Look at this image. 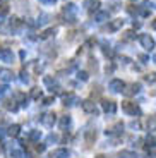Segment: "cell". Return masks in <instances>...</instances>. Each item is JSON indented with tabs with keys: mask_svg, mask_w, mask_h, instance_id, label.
Masks as SVG:
<instances>
[{
	"mask_svg": "<svg viewBox=\"0 0 156 158\" xmlns=\"http://www.w3.org/2000/svg\"><path fill=\"white\" fill-rule=\"evenodd\" d=\"M70 126V117L69 115H65V117L60 118V129H65V127Z\"/></svg>",
	"mask_w": 156,
	"mask_h": 158,
	"instance_id": "2e32d148",
	"label": "cell"
},
{
	"mask_svg": "<svg viewBox=\"0 0 156 158\" xmlns=\"http://www.w3.org/2000/svg\"><path fill=\"white\" fill-rule=\"evenodd\" d=\"M51 103H53V96H48L43 100V105H51Z\"/></svg>",
	"mask_w": 156,
	"mask_h": 158,
	"instance_id": "f546056e",
	"label": "cell"
},
{
	"mask_svg": "<svg viewBox=\"0 0 156 158\" xmlns=\"http://www.w3.org/2000/svg\"><path fill=\"white\" fill-rule=\"evenodd\" d=\"M41 96V89L39 88H33L31 89V98H39Z\"/></svg>",
	"mask_w": 156,
	"mask_h": 158,
	"instance_id": "cb8c5ba5",
	"label": "cell"
},
{
	"mask_svg": "<svg viewBox=\"0 0 156 158\" xmlns=\"http://www.w3.org/2000/svg\"><path fill=\"white\" fill-rule=\"evenodd\" d=\"M86 138H88V141H93V139L96 138V134H93V132H86Z\"/></svg>",
	"mask_w": 156,
	"mask_h": 158,
	"instance_id": "1f68e13d",
	"label": "cell"
},
{
	"mask_svg": "<svg viewBox=\"0 0 156 158\" xmlns=\"http://www.w3.org/2000/svg\"><path fill=\"white\" fill-rule=\"evenodd\" d=\"M39 2H43V4H55V0H39Z\"/></svg>",
	"mask_w": 156,
	"mask_h": 158,
	"instance_id": "d590c367",
	"label": "cell"
},
{
	"mask_svg": "<svg viewBox=\"0 0 156 158\" xmlns=\"http://www.w3.org/2000/svg\"><path fill=\"white\" fill-rule=\"evenodd\" d=\"M153 28H154V29H156V21H154V23H153Z\"/></svg>",
	"mask_w": 156,
	"mask_h": 158,
	"instance_id": "8d00e7d4",
	"label": "cell"
},
{
	"mask_svg": "<svg viewBox=\"0 0 156 158\" xmlns=\"http://www.w3.org/2000/svg\"><path fill=\"white\" fill-rule=\"evenodd\" d=\"M19 28H21V21L14 17V19L10 21V29H19Z\"/></svg>",
	"mask_w": 156,
	"mask_h": 158,
	"instance_id": "44dd1931",
	"label": "cell"
},
{
	"mask_svg": "<svg viewBox=\"0 0 156 158\" xmlns=\"http://www.w3.org/2000/svg\"><path fill=\"white\" fill-rule=\"evenodd\" d=\"M146 81H149V83H153V81H154V74H149L148 77H146Z\"/></svg>",
	"mask_w": 156,
	"mask_h": 158,
	"instance_id": "d6a6232c",
	"label": "cell"
},
{
	"mask_svg": "<svg viewBox=\"0 0 156 158\" xmlns=\"http://www.w3.org/2000/svg\"><path fill=\"white\" fill-rule=\"evenodd\" d=\"M103 53H105L106 57H110V55H112V50H110V47H108V45H103Z\"/></svg>",
	"mask_w": 156,
	"mask_h": 158,
	"instance_id": "4316f807",
	"label": "cell"
},
{
	"mask_svg": "<svg viewBox=\"0 0 156 158\" xmlns=\"http://www.w3.org/2000/svg\"><path fill=\"white\" fill-rule=\"evenodd\" d=\"M55 122H57V115L55 114H45L43 117H41V124L47 126V127H51Z\"/></svg>",
	"mask_w": 156,
	"mask_h": 158,
	"instance_id": "3957f363",
	"label": "cell"
},
{
	"mask_svg": "<svg viewBox=\"0 0 156 158\" xmlns=\"http://www.w3.org/2000/svg\"><path fill=\"white\" fill-rule=\"evenodd\" d=\"M122 108H124V112H127V114H130V115L141 114L139 107H137L136 103H132V102H122Z\"/></svg>",
	"mask_w": 156,
	"mask_h": 158,
	"instance_id": "7a4b0ae2",
	"label": "cell"
},
{
	"mask_svg": "<svg viewBox=\"0 0 156 158\" xmlns=\"http://www.w3.org/2000/svg\"><path fill=\"white\" fill-rule=\"evenodd\" d=\"M43 83H45V86H48L51 91H53V88H55V89L59 88V84H57V81H55V79L51 77V76H45V77H43Z\"/></svg>",
	"mask_w": 156,
	"mask_h": 158,
	"instance_id": "ba28073f",
	"label": "cell"
},
{
	"mask_svg": "<svg viewBox=\"0 0 156 158\" xmlns=\"http://www.w3.org/2000/svg\"><path fill=\"white\" fill-rule=\"evenodd\" d=\"M69 151L67 150H64V148H60V150H55L53 153H51V156L53 158H69Z\"/></svg>",
	"mask_w": 156,
	"mask_h": 158,
	"instance_id": "8fae6325",
	"label": "cell"
},
{
	"mask_svg": "<svg viewBox=\"0 0 156 158\" xmlns=\"http://www.w3.org/2000/svg\"><path fill=\"white\" fill-rule=\"evenodd\" d=\"M148 129L149 131H156V117H149L148 118Z\"/></svg>",
	"mask_w": 156,
	"mask_h": 158,
	"instance_id": "e0dca14e",
	"label": "cell"
},
{
	"mask_svg": "<svg viewBox=\"0 0 156 158\" xmlns=\"http://www.w3.org/2000/svg\"><path fill=\"white\" fill-rule=\"evenodd\" d=\"M103 110L108 112V114H115V112H117V105L113 102H105L103 103Z\"/></svg>",
	"mask_w": 156,
	"mask_h": 158,
	"instance_id": "30bf717a",
	"label": "cell"
},
{
	"mask_svg": "<svg viewBox=\"0 0 156 158\" xmlns=\"http://www.w3.org/2000/svg\"><path fill=\"white\" fill-rule=\"evenodd\" d=\"M51 35H55V29H47V31H43L39 36H41L43 40H47V38H50Z\"/></svg>",
	"mask_w": 156,
	"mask_h": 158,
	"instance_id": "603a6c76",
	"label": "cell"
},
{
	"mask_svg": "<svg viewBox=\"0 0 156 158\" xmlns=\"http://www.w3.org/2000/svg\"><path fill=\"white\" fill-rule=\"evenodd\" d=\"M19 131H21V127L17 126V124H14V126H10V127H9V134L16 138V136H19Z\"/></svg>",
	"mask_w": 156,
	"mask_h": 158,
	"instance_id": "9a60e30c",
	"label": "cell"
},
{
	"mask_svg": "<svg viewBox=\"0 0 156 158\" xmlns=\"http://www.w3.org/2000/svg\"><path fill=\"white\" fill-rule=\"evenodd\" d=\"M21 81H23V83H27V81H29V77H27V74L24 71H23V74H21Z\"/></svg>",
	"mask_w": 156,
	"mask_h": 158,
	"instance_id": "4dcf8cb0",
	"label": "cell"
},
{
	"mask_svg": "<svg viewBox=\"0 0 156 158\" xmlns=\"http://www.w3.org/2000/svg\"><path fill=\"white\" fill-rule=\"evenodd\" d=\"M57 141H59V136H55V134L48 136V143H57Z\"/></svg>",
	"mask_w": 156,
	"mask_h": 158,
	"instance_id": "83f0119b",
	"label": "cell"
},
{
	"mask_svg": "<svg viewBox=\"0 0 156 158\" xmlns=\"http://www.w3.org/2000/svg\"><path fill=\"white\" fill-rule=\"evenodd\" d=\"M110 17L108 12H98V16H96V21H100V23H103V21H106Z\"/></svg>",
	"mask_w": 156,
	"mask_h": 158,
	"instance_id": "d6986e66",
	"label": "cell"
},
{
	"mask_svg": "<svg viewBox=\"0 0 156 158\" xmlns=\"http://www.w3.org/2000/svg\"><path fill=\"white\" fill-rule=\"evenodd\" d=\"M82 110L88 112V114H96V107H94V103L91 102V100L82 102Z\"/></svg>",
	"mask_w": 156,
	"mask_h": 158,
	"instance_id": "8992f818",
	"label": "cell"
},
{
	"mask_svg": "<svg viewBox=\"0 0 156 158\" xmlns=\"http://www.w3.org/2000/svg\"><path fill=\"white\" fill-rule=\"evenodd\" d=\"M7 14H9V5L2 4V5H0V17H4V16H7Z\"/></svg>",
	"mask_w": 156,
	"mask_h": 158,
	"instance_id": "7402d4cb",
	"label": "cell"
},
{
	"mask_svg": "<svg viewBox=\"0 0 156 158\" xmlns=\"http://www.w3.org/2000/svg\"><path fill=\"white\" fill-rule=\"evenodd\" d=\"M110 89L115 91V93H118V91L124 89V83H122L120 79H113L112 83H110Z\"/></svg>",
	"mask_w": 156,
	"mask_h": 158,
	"instance_id": "52a82bcc",
	"label": "cell"
},
{
	"mask_svg": "<svg viewBox=\"0 0 156 158\" xmlns=\"http://www.w3.org/2000/svg\"><path fill=\"white\" fill-rule=\"evenodd\" d=\"M125 38H127V40L134 38V33H132V31H129V33H125Z\"/></svg>",
	"mask_w": 156,
	"mask_h": 158,
	"instance_id": "836d02e7",
	"label": "cell"
},
{
	"mask_svg": "<svg viewBox=\"0 0 156 158\" xmlns=\"http://www.w3.org/2000/svg\"><path fill=\"white\" fill-rule=\"evenodd\" d=\"M122 24H124V21H122V19H115L112 24H110V31H117Z\"/></svg>",
	"mask_w": 156,
	"mask_h": 158,
	"instance_id": "5bb4252c",
	"label": "cell"
},
{
	"mask_svg": "<svg viewBox=\"0 0 156 158\" xmlns=\"http://www.w3.org/2000/svg\"><path fill=\"white\" fill-rule=\"evenodd\" d=\"M77 77H79V79H82V81H86V79H88V72H84V71H82V72H79V74H77Z\"/></svg>",
	"mask_w": 156,
	"mask_h": 158,
	"instance_id": "f1b7e54d",
	"label": "cell"
},
{
	"mask_svg": "<svg viewBox=\"0 0 156 158\" xmlns=\"http://www.w3.org/2000/svg\"><path fill=\"white\" fill-rule=\"evenodd\" d=\"M98 158H105V156H98Z\"/></svg>",
	"mask_w": 156,
	"mask_h": 158,
	"instance_id": "74e56055",
	"label": "cell"
},
{
	"mask_svg": "<svg viewBox=\"0 0 156 158\" xmlns=\"http://www.w3.org/2000/svg\"><path fill=\"white\" fill-rule=\"evenodd\" d=\"M10 79H12V72H10V71H0V81L9 83Z\"/></svg>",
	"mask_w": 156,
	"mask_h": 158,
	"instance_id": "7c38bea8",
	"label": "cell"
},
{
	"mask_svg": "<svg viewBox=\"0 0 156 158\" xmlns=\"http://www.w3.org/2000/svg\"><path fill=\"white\" fill-rule=\"evenodd\" d=\"M118 156H120V158H137V155L132 153V151H120Z\"/></svg>",
	"mask_w": 156,
	"mask_h": 158,
	"instance_id": "ac0fdd59",
	"label": "cell"
},
{
	"mask_svg": "<svg viewBox=\"0 0 156 158\" xmlns=\"http://www.w3.org/2000/svg\"><path fill=\"white\" fill-rule=\"evenodd\" d=\"M10 156L12 158H24V153L21 150H12L10 151Z\"/></svg>",
	"mask_w": 156,
	"mask_h": 158,
	"instance_id": "ffe728a7",
	"label": "cell"
},
{
	"mask_svg": "<svg viewBox=\"0 0 156 158\" xmlns=\"http://www.w3.org/2000/svg\"><path fill=\"white\" fill-rule=\"evenodd\" d=\"M39 136H41V132H39V131H31V132H29V139H33V141L39 139Z\"/></svg>",
	"mask_w": 156,
	"mask_h": 158,
	"instance_id": "d4e9b609",
	"label": "cell"
},
{
	"mask_svg": "<svg viewBox=\"0 0 156 158\" xmlns=\"http://www.w3.org/2000/svg\"><path fill=\"white\" fill-rule=\"evenodd\" d=\"M64 14H65L67 17H69V23H76V14H77V7H76L74 4H65V7H64Z\"/></svg>",
	"mask_w": 156,
	"mask_h": 158,
	"instance_id": "6da1fadb",
	"label": "cell"
},
{
	"mask_svg": "<svg viewBox=\"0 0 156 158\" xmlns=\"http://www.w3.org/2000/svg\"><path fill=\"white\" fill-rule=\"evenodd\" d=\"M36 150H38L39 153H41V151H45V144H38V146H36Z\"/></svg>",
	"mask_w": 156,
	"mask_h": 158,
	"instance_id": "e575fe53",
	"label": "cell"
},
{
	"mask_svg": "<svg viewBox=\"0 0 156 158\" xmlns=\"http://www.w3.org/2000/svg\"><path fill=\"white\" fill-rule=\"evenodd\" d=\"M137 91H139V84H130L129 89H125L124 93H125L127 96H130V95H136Z\"/></svg>",
	"mask_w": 156,
	"mask_h": 158,
	"instance_id": "4fadbf2b",
	"label": "cell"
},
{
	"mask_svg": "<svg viewBox=\"0 0 156 158\" xmlns=\"http://www.w3.org/2000/svg\"><path fill=\"white\" fill-rule=\"evenodd\" d=\"M76 103H79V98L76 95H67V96H64V105H69V107H72V105H76Z\"/></svg>",
	"mask_w": 156,
	"mask_h": 158,
	"instance_id": "9c48e42d",
	"label": "cell"
},
{
	"mask_svg": "<svg viewBox=\"0 0 156 158\" xmlns=\"http://www.w3.org/2000/svg\"><path fill=\"white\" fill-rule=\"evenodd\" d=\"M14 103H16V102H7V105H5V107H7L9 110H14V112H16V110H17V105H14Z\"/></svg>",
	"mask_w": 156,
	"mask_h": 158,
	"instance_id": "484cf974",
	"label": "cell"
},
{
	"mask_svg": "<svg viewBox=\"0 0 156 158\" xmlns=\"http://www.w3.org/2000/svg\"><path fill=\"white\" fill-rule=\"evenodd\" d=\"M141 43H142V47H144V48H148V50H151V48L154 47V41H153V38H151V36H148V35H142V36H141Z\"/></svg>",
	"mask_w": 156,
	"mask_h": 158,
	"instance_id": "5b68a950",
	"label": "cell"
},
{
	"mask_svg": "<svg viewBox=\"0 0 156 158\" xmlns=\"http://www.w3.org/2000/svg\"><path fill=\"white\" fill-rule=\"evenodd\" d=\"M0 59L4 62H14V53L9 48H4V50H0Z\"/></svg>",
	"mask_w": 156,
	"mask_h": 158,
	"instance_id": "277c9868",
	"label": "cell"
}]
</instances>
